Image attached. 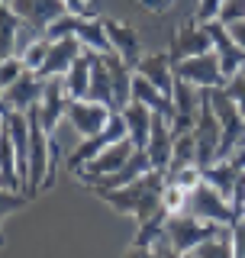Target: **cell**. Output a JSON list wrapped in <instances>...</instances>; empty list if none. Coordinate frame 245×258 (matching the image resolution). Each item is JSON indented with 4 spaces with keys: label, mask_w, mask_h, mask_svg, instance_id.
Here are the masks:
<instances>
[{
    "label": "cell",
    "mask_w": 245,
    "mask_h": 258,
    "mask_svg": "<svg viewBox=\"0 0 245 258\" xmlns=\"http://www.w3.org/2000/svg\"><path fill=\"white\" fill-rule=\"evenodd\" d=\"M133 152H136V142H133V139H119V142H113L110 149H103L94 161H87V165L81 168V171H78V181L84 184V187H94V184H100L103 177L116 174L119 168L126 165L129 158H133Z\"/></svg>",
    "instance_id": "obj_7"
},
{
    "label": "cell",
    "mask_w": 245,
    "mask_h": 258,
    "mask_svg": "<svg viewBox=\"0 0 245 258\" xmlns=\"http://www.w3.org/2000/svg\"><path fill=\"white\" fill-rule=\"evenodd\" d=\"M87 100H97L103 107L116 110V87H113V75H110V64L107 55L94 52V64H91V91H87Z\"/></svg>",
    "instance_id": "obj_19"
},
{
    "label": "cell",
    "mask_w": 245,
    "mask_h": 258,
    "mask_svg": "<svg viewBox=\"0 0 245 258\" xmlns=\"http://www.w3.org/2000/svg\"><path fill=\"white\" fill-rule=\"evenodd\" d=\"M122 258H161V252L158 245H129L122 252Z\"/></svg>",
    "instance_id": "obj_38"
},
{
    "label": "cell",
    "mask_w": 245,
    "mask_h": 258,
    "mask_svg": "<svg viewBox=\"0 0 245 258\" xmlns=\"http://www.w3.org/2000/svg\"><path fill=\"white\" fill-rule=\"evenodd\" d=\"M48 48H52V39H45V36H39L36 42H32L26 52H23V61H26V68L29 71H36L39 64L45 61V55H48Z\"/></svg>",
    "instance_id": "obj_30"
},
{
    "label": "cell",
    "mask_w": 245,
    "mask_h": 258,
    "mask_svg": "<svg viewBox=\"0 0 245 258\" xmlns=\"http://www.w3.org/2000/svg\"><path fill=\"white\" fill-rule=\"evenodd\" d=\"M149 171H152L149 149H136V152H133V158H129V161L119 168L116 174L103 177V181H100V184H94L91 190H110V187H122V184H133L136 177H142V174H149Z\"/></svg>",
    "instance_id": "obj_20"
},
{
    "label": "cell",
    "mask_w": 245,
    "mask_h": 258,
    "mask_svg": "<svg viewBox=\"0 0 245 258\" xmlns=\"http://www.w3.org/2000/svg\"><path fill=\"white\" fill-rule=\"evenodd\" d=\"M65 4H68V10H71V13L94 16V10H91V4H87V0H65Z\"/></svg>",
    "instance_id": "obj_40"
},
{
    "label": "cell",
    "mask_w": 245,
    "mask_h": 258,
    "mask_svg": "<svg viewBox=\"0 0 245 258\" xmlns=\"http://www.w3.org/2000/svg\"><path fill=\"white\" fill-rule=\"evenodd\" d=\"M23 71H26V61H23V55H10V58H4V78H0V84L10 87L13 81L23 78Z\"/></svg>",
    "instance_id": "obj_32"
},
{
    "label": "cell",
    "mask_w": 245,
    "mask_h": 258,
    "mask_svg": "<svg viewBox=\"0 0 245 258\" xmlns=\"http://www.w3.org/2000/svg\"><path fill=\"white\" fill-rule=\"evenodd\" d=\"M42 94H45V81L36 75V71H23L20 81H13L10 87H4V110H20V113H29L32 107L42 103Z\"/></svg>",
    "instance_id": "obj_13"
},
{
    "label": "cell",
    "mask_w": 245,
    "mask_h": 258,
    "mask_svg": "<svg viewBox=\"0 0 245 258\" xmlns=\"http://www.w3.org/2000/svg\"><path fill=\"white\" fill-rule=\"evenodd\" d=\"M23 23H26V20H23L10 4H4V58L16 55V39H20Z\"/></svg>",
    "instance_id": "obj_28"
},
{
    "label": "cell",
    "mask_w": 245,
    "mask_h": 258,
    "mask_svg": "<svg viewBox=\"0 0 245 258\" xmlns=\"http://www.w3.org/2000/svg\"><path fill=\"white\" fill-rule=\"evenodd\" d=\"M187 255L191 258H232V226H223L213 239L200 242V245Z\"/></svg>",
    "instance_id": "obj_26"
},
{
    "label": "cell",
    "mask_w": 245,
    "mask_h": 258,
    "mask_svg": "<svg viewBox=\"0 0 245 258\" xmlns=\"http://www.w3.org/2000/svg\"><path fill=\"white\" fill-rule=\"evenodd\" d=\"M210 100H213V110L223 123V142H219V158H229L235 149L245 139V116L239 110V103L232 100L223 87H210Z\"/></svg>",
    "instance_id": "obj_5"
},
{
    "label": "cell",
    "mask_w": 245,
    "mask_h": 258,
    "mask_svg": "<svg viewBox=\"0 0 245 258\" xmlns=\"http://www.w3.org/2000/svg\"><path fill=\"white\" fill-rule=\"evenodd\" d=\"M219 20L229 26V23H239L245 20V0H226V7L219 10Z\"/></svg>",
    "instance_id": "obj_35"
},
{
    "label": "cell",
    "mask_w": 245,
    "mask_h": 258,
    "mask_svg": "<svg viewBox=\"0 0 245 258\" xmlns=\"http://www.w3.org/2000/svg\"><path fill=\"white\" fill-rule=\"evenodd\" d=\"M168 210L161 207L155 216H149L145 223H139V232H136V239H133V245H158L161 239H165V226H168Z\"/></svg>",
    "instance_id": "obj_27"
},
{
    "label": "cell",
    "mask_w": 245,
    "mask_h": 258,
    "mask_svg": "<svg viewBox=\"0 0 245 258\" xmlns=\"http://www.w3.org/2000/svg\"><path fill=\"white\" fill-rule=\"evenodd\" d=\"M122 116H126L129 139L136 142V149H145V145H149V133H152V116H155V113L145 107V103L133 100L126 110H122Z\"/></svg>",
    "instance_id": "obj_24"
},
{
    "label": "cell",
    "mask_w": 245,
    "mask_h": 258,
    "mask_svg": "<svg viewBox=\"0 0 245 258\" xmlns=\"http://www.w3.org/2000/svg\"><path fill=\"white\" fill-rule=\"evenodd\" d=\"M165 171H152L136 177L133 184H122V187H110V190H94L103 204H110L116 213L122 216H136V223H145L149 216H155L161 210V197H165Z\"/></svg>",
    "instance_id": "obj_1"
},
{
    "label": "cell",
    "mask_w": 245,
    "mask_h": 258,
    "mask_svg": "<svg viewBox=\"0 0 245 258\" xmlns=\"http://www.w3.org/2000/svg\"><path fill=\"white\" fill-rule=\"evenodd\" d=\"M219 229H223L219 223L200 220V216H194V213H187V210H184V213H171V216H168L165 239L177 248V252H194L200 242L213 239Z\"/></svg>",
    "instance_id": "obj_2"
},
{
    "label": "cell",
    "mask_w": 245,
    "mask_h": 258,
    "mask_svg": "<svg viewBox=\"0 0 245 258\" xmlns=\"http://www.w3.org/2000/svg\"><path fill=\"white\" fill-rule=\"evenodd\" d=\"M119 139H129V126H126V116H122V110H113L110 123L103 126L97 136H91V139H81V145L75 149V155H68V171L78 174L81 168L87 165V161H94L103 149H110V145L119 142Z\"/></svg>",
    "instance_id": "obj_4"
},
{
    "label": "cell",
    "mask_w": 245,
    "mask_h": 258,
    "mask_svg": "<svg viewBox=\"0 0 245 258\" xmlns=\"http://www.w3.org/2000/svg\"><path fill=\"white\" fill-rule=\"evenodd\" d=\"M78 20H81V13H65V16H58V20L52 23V26L45 29V39H65V36H78Z\"/></svg>",
    "instance_id": "obj_29"
},
{
    "label": "cell",
    "mask_w": 245,
    "mask_h": 258,
    "mask_svg": "<svg viewBox=\"0 0 245 258\" xmlns=\"http://www.w3.org/2000/svg\"><path fill=\"white\" fill-rule=\"evenodd\" d=\"M223 91L229 94L235 103H239V110H242V116H245V68H242L235 78H229V81H226V84H223Z\"/></svg>",
    "instance_id": "obj_33"
},
{
    "label": "cell",
    "mask_w": 245,
    "mask_h": 258,
    "mask_svg": "<svg viewBox=\"0 0 245 258\" xmlns=\"http://www.w3.org/2000/svg\"><path fill=\"white\" fill-rule=\"evenodd\" d=\"M10 7L29 23V26H36L39 32H45L58 16L68 13V4H65V0H13Z\"/></svg>",
    "instance_id": "obj_16"
},
{
    "label": "cell",
    "mask_w": 245,
    "mask_h": 258,
    "mask_svg": "<svg viewBox=\"0 0 245 258\" xmlns=\"http://www.w3.org/2000/svg\"><path fill=\"white\" fill-rule=\"evenodd\" d=\"M103 23H107L113 52L122 55V58H126V64L139 68V61L145 58V52H142V39H139V29H136V26H126V23H119V20H103Z\"/></svg>",
    "instance_id": "obj_17"
},
{
    "label": "cell",
    "mask_w": 245,
    "mask_h": 258,
    "mask_svg": "<svg viewBox=\"0 0 245 258\" xmlns=\"http://www.w3.org/2000/svg\"><path fill=\"white\" fill-rule=\"evenodd\" d=\"M174 78H181V81H187V84H194V87H223L226 84L216 48L213 52H203V55H194V58L177 61L174 64Z\"/></svg>",
    "instance_id": "obj_8"
},
{
    "label": "cell",
    "mask_w": 245,
    "mask_h": 258,
    "mask_svg": "<svg viewBox=\"0 0 245 258\" xmlns=\"http://www.w3.org/2000/svg\"><path fill=\"white\" fill-rule=\"evenodd\" d=\"M229 32L235 36V42H239V45H245V20H239V23H229Z\"/></svg>",
    "instance_id": "obj_41"
},
{
    "label": "cell",
    "mask_w": 245,
    "mask_h": 258,
    "mask_svg": "<svg viewBox=\"0 0 245 258\" xmlns=\"http://www.w3.org/2000/svg\"><path fill=\"white\" fill-rule=\"evenodd\" d=\"M4 4H13V0H4Z\"/></svg>",
    "instance_id": "obj_42"
},
{
    "label": "cell",
    "mask_w": 245,
    "mask_h": 258,
    "mask_svg": "<svg viewBox=\"0 0 245 258\" xmlns=\"http://www.w3.org/2000/svg\"><path fill=\"white\" fill-rule=\"evenodd\" d=\"M242 220H245V213H242Z\"/></svg>",
    "instance_id": "obj_43"
},
{
    "label": "cell",
    "mask_w": 245,
    "mask_h": 258,
    "mask_svg": "<svg viewBox=\"0 0 245 258\" xmlns=\"http://www.w3.org/2000/svg\"><path fill=\"white\" fill-rule=\"evenodd\" d=\"M242 145H245V139H242Z\"/></svg>",
    "instance_id": "obj_44"
},
{
    "label": "cell",
    "mask_w": 245,
    "mask_h": 258,
    "mask_svg": "<svg viewBox=\"0 0 245 258\" xmlns=\"http://www.w3.org/2000/svg\"><path fill=\"white\" fill-rule=\"evenodd\" d=\"M203 52H213V32H210V26L203 20L187 16V20H181V26L174 29V36H171L168 55H171V61L177 64V61L203 55Z\"/></svg>",
    "instance_id": "obj_6"
},
{
    "label": "cell",
    "mask_w": 245,
    "mask_h": 258,
    "mask_svg": "<svg viewBox=\"0 0 245 258\" xmlns=\"http://www.w3.org/2000/svg\"><path fill=\"white\" fill-rule=\"evenodd\" d=\"M184 210H187V213H194V216H200V220L219 223V226H235V223H239L235 207L213 187V184H207V181H200L197 187L187 194V207Z\"/></svg>",
    "instance_id": "obj_3"
},
{
    "label": "cell",
    "mask_w": 245,
    "mask_h": 258,
    "mask_svg": "<svg viewBox=\"0 0 245 258\" xmlns=\"http://www.w3.org/2000/svg\"><path fill=\"white\" fill-rule=\"evenodd\" d=\"M110 116H113V110L103 107V103H97V100H68V123L81 139L97 136L110 123Z\"/></svg>",
    "instance_id": "obj_11"
},
{
    "label": "cell",
    "mask_w": 245,
    "mask_h": 258,
    "mask_svg": "<svg viewBox=\"0 0 245 258\" xmlns=\"http://www.w3.org/2000/svg\"><path fill=\"white\" fill-rule=\"evenodd\" d=\"M68 91H65V78H48L45 81V94H42V103H39V123L48 136L58 129L62 116H68Z\"/></svg>",
    "instance_id": "obj_14"
},
{
    "label": "cell",
    "mask_w": 245,
    "mask_h": 258,
    "mask_svg": "<svg viewBox=\"0 0 245 258\" xmlns=\"http://www.w3.org/2000/svg\"><path fill=\"white\" fill-rule=\"evenodd\" d=\"M226 7V0H197V10H194V16L203 23L210 20H219V10Z\"/></svg>",
    "instance_id": "obj_34"
},
{
    "label": "cell",
    "mask_w": 245,
    "mask_h": 258,
    "mask_svg": "<svg viewBox=\"0 0 245 258\" xmlns=\"http://www.w3.org/2000/svg\"><path fill=\"white\" fill-rule=\"evenodd\" d=\"M207 26H210V32H213V48H216V55H219L223 78L229 81V78H235L245 68V45L235 42V36L229 32V26H226L223 20H210Z\"/></svg>",
    "instance_id": "obj_10"
},
{
    "label": "cell",
    "mask_w": 245,
    "mask_h": 258,
    "mask_svg": "<svg viewBox=\"0 0 245 258\" xmlns=\"http://www.w3.org/2000/svg\"><path fill=\"white\" fill-rule=\"evenodd\" d=\"M187 194H191V190L177 187V184H168V187H165V197H161V207H165L168 213H184V207H187Z\"/></svg>",
    "instance_id": "obj_31"
},
{
    "label": "cell",
    "mask_w": 245,
    "mask_h": 258,
    "mask_svg": "<svg viewBox=\"0 0 245 258\" xmlns=\"http://www.w3.org/2000/svg\"><path fill=\"white\" fill-rule=\"evenodd\" d=\"M149 158L155 171H165L171 165V155H174V129H171V119L155 113L152 116V133H149Z\"/></svg>",
    "instance_id": "obj_15"
},
{
    "label": "cell",
    "mask_w": 245,
    "mask_h": 258,
    "mask_svg": "<svg viewBox=\"0 0 245 258\" xmlns=\"http://www.w3.org/2000/svg\"><path fill=\"white\" fill-rule=\"evenodd\" d=\"M158 252H161V258H191L187 252H177V248L171 245L168 239H161V242H158Z\"/></svg>",
    "instance_id": "obj_39"
},
{
    "label": "cell",
    "mask_w": 245,
    "mask_h": 258,
    "mask_svg": "<svg viewBox=\"0 0 245 258\" xmlns=\"http://www.w3.org/2000/svg\"><path fill=\"white\" fill-rule=\"evenodd\" d=\"M133 100L145 103L152 113H161V116L174 119V100H171L165 91H158L155 84H149L142 75H136V81H133Z\"/></svg>",
    "instance_id": "obj_22"
},
{
    "label": "cell",
    "mask_w": 245,
    "mask_h": 258,
    "mask_svg": "<svg viewBox=\"0 0 245 258\" xmlns=\"http://www.w3.org/2000/svg\"><path fill=\"white\" fill-rule=\"evenodd\" d=\"M232 258H245V220L232 226Z\"/></svg>",
    "instance_id": "obj_37"
},
{
    "label": "cell",
    "mask_w": 245,
    "mask_h": 258,
    "mask_svg": "<svg viewBox=\"0 0 245 258\" xmlns=\"http://www.w3.org/2000/svg\"><path fill=\"white\" fill-rule=\"evenodd\" d=\"M84 52V42H81L78 36H65V39H55L52 48H48L45 61L36 68V75L48 81V78H65L71 71V64L78 61V55Z\"/></svg>",
    "instance_id": "obj_12"
},
{
    "label": "cell",
    "mask_w": 245,
    "mask_h": 258,
    "mask_svg": "<svg viewBox=\"0 0 245 258\" xmlns=\"http://www.w3.org/2000/svg\"><path fill=\"white\" fill-rule=\"evenodd\" d=\"M136 75H142L149 84H155L158 91H165L168 97L174 94V61H171V55L168 52H152V55H145L142 61H139V68H136Z\"/></svg>",
    "instance_id": "obj_18"
},
{
    "label": "cell",
    "mask_w": 245,
    "mask_h": 258,
    "mask_svg": "<svg viewBox=\"0 0 245 258\" xmlns=\"http://www.w3.org/2000/svg\"><path fill=\"white\" fill-rule=\"evenodd\" d=\"M91 64H94V48H84L78 55V61L71 64V71L65 75V91L71 100H87L91 91Z\"/></svg>",
    "instance_id": "obj_21"
},
{
    "label": "cell",
    "mask_w": 245,
    "mask_h": 258,
    "mask_svg": "<svg viewBox=\"0 0 245 258\" xmlns=\"http://www.w3.org/2000/svg\"><path fill=\"white\" fill-rule=\"evenodd\" d=\"M78 39L84 42V48H94V52H100V55L113 52V42H110L103 16H81L78 20Z\"/></svg>",
    "instance_id": "obj_23"
},
{
    "label": "cell",
    "mask_w": 245,
    "mask_h": 258,
    "mask_svg": "<svg viewBox=\"0 0 245 258\" xmlns=\"http://www.w3.org/2000/svg\"><path fill=\"white\" fill-rule=\"evenodd\" d=\"M194 165H197V139H194V133H184L174 139V155H171V165L165 168V181Z\"/></svg>",
    "instance_id": "obj_25"
},
{
    "label": "cell",
    "mask_w": 245,
    "mask_h": 258,
    "mask_svg": "<svg viewBox=\"0 0 245 258\" xmlns=\"http://www.w3.org/2000/svg\"><path fill=\"white\" fill-rule=\"evenodd\" d=\"M29 194H16V190H4V216H10L13 210H20V207H26L29 204Z\"/></svg>",
    "instance_id": "obj_36"
},
{
    "label": "cell",
    "mask_w": 245,
    "mask_h": 258,
    "mask_svg": "<svg viewBox=\"0 0 245 258\" xmlns=\"http://www.w3.org/2000/svg\"><path fill=\"white\" fill-rule=\"evenodd\" d=\"M171 100H174V119H171L174 139H177V136H184V133H194L197 116H200V87H194V84H187V81L177 78Z\"/></svg>",
    "instance_id": "obj_9"
}]
</instances>
